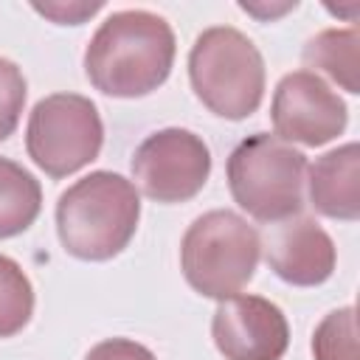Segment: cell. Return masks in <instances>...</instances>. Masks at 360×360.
<instances>
[{"label":"cell","instance_id":"cell-1","mask_svg":"<svg viewBox=\"0 0 360 360\" xmlns=\"http://www.w3.org/2000/svg\"><path fill=\"white\" fill-rule=\"evenodd\" d=\"M172 25L146 8L112 11L84 51L90 84L115 98H138L158 90L174 65Z\"/></svg>","mask_w":360,"mask_h":360},{"label":"cell","instance_id":"cell-2","mask_svg":"<svg viewBox=\"0 0 360 360\" xmlns=\"http://www.w3.org/2000/svg\"><path fill=\"white\" fill-rule=\"evenodd\" d=\"M138 219V188L115 172H90L62 191L56 202L59 242L70 256L84 262L118 256L135 236Z\"/></svg>","mask_w":360,"mask_h":360},{"label":"cell","instance_id":"cell-3","mask_svg":"<svg viewBox=\"0 0 360 360\" xmlns=\"http://www.w3.org/2000/svg\"><path fill=\"white\" fill-rule=\"evenodd\" d=\"M194 96L217 115L239 121L259 110L264 96V59L259 48L231 25L205 28L188 53Z\"/></svg>","mask_w":360,"mask_h":360},{"label":"cell","instance_id":"cell-4","mask_svg":"<svg viewBox=\"0 0 360 360\" xmlns=\"http://www.w3.org/2000/svg\"><path fill=\"white\" fill-rule=\"evenodd\" d=\"M262 239L236 211L217 208L197 217L180 242V267L191 290L205 298H231L256 273Z\"/></svg>","mask_w":360,"mask_h":360},{"label":"cell","instance_id":"cell-5","mask_svg":"<svg viewBox=\"0 0 360 360\" xmlns=\"http://www.w3.org/2000/svg\"><path fill=\"white\" fill-rule=\"evenodd\" d=\"M307 158L270 132H253L228 158L231 197L259 222H281L304 208Z\"/></svg>","mask_w":360,"mask_h":360},{"label":"cell","instance_id":"cell-6","mask_svg":"<svg viewBox=\"0 0 360 360\" xmlns=\"http://www.w3.org/2000/svg\"><path fill=\"white\" fill-rule=\"evenodd\" d=\"M104 124L96 104L79 93H53L34 104L25 146L31 160L51 177H68L98 158Z\"/></svg>","mask_w":360,"mask_h":360},{"label":"cell","instance_id":"cell-7","mask_svg":"<svg viewBox=\"0 0 360 360\" xmlns=\"http://www.w3.org/2000/svg\"><path fill=\"white\" fill-rule=\"evenodd\" d=\"M132 174L149 200L186 202L202 191L211 174L208 143L191 129H158L135 149Z\"/></svg>","mask_w":360,"mask_h":360},{"label":"cell","instance_id":"cell-8","mask_svg":"<svg viewBox=\"0 0 360 360\" xmlns=\"http://www.w3.org/2000/svg\"><path fill=\"white\" fill-rule=\"evenodd\" d=\"M270 118L276 138L287 143L323 146L346 129L349 112L343 98L318 73L292 70L273 93Z\"/></svg>","mask_w":360,"mask_h":360},{"label":"cell","instance_id":"cell-9","mask_svg":"<svg viewBox=\"0 0 360 360\" xmlns=\"http://www.w3.org/2000/svg\"><path fill=\"white\" fill-rule=\"evenodd\" d=\"M211 335L225 360H281L290 346L284 312L262 295H231L219 301Z\"/></svg>","mask_w":360,"mask_h":360},{"label":"cell","instance_id":"cell-10","mask_svg":"<svg viewBox=\"0 0 360 360\" xmlns=\"http://www.w3.org/2000/svg\"><path fill=\"white\" fill-rule=\"evenodd\" d=\"M264 259L270 270L295 287L323 284L335 270V242L312 217L273 222L264 233Z\"/></svg>","mask_w":360,"mask_h":360},{"label":"cell","instance_id":"cell-11","mask_svg":"<svg viewBox=\"0 0 360 360\" xmlns=\"http://www.w3.org/2000/svg\"><path fill=\"white\" fill-rule=\"evenodd\" d=\"M309 200L318 214L332 219L360 217V149L343 143L309 166Z\"/></svg>","mask_w":360,"mask_h":360},{"label":"cell","instance_id":"cell-12","mask_svg":"<svg viewBox=\"0 0 360 360\" xmlns=\"http://www.w3.org/2000/svg\"><path fill=\"white\" fill-rule=\"evenodd\" d=\"M304 62L307 68L326 73L346 93H360V31L354 25L315 34L304 45Z\"/></svg>","mask_w":360,"mask_h":360},{"label":"cell","instance_id":"cell-13","mask_svg":"<svg viewBox=\"0 0 360 360\" xmlns=\"http://www.w3.org/2000/svg\"><path fill=\"white\" fill-rule=\"evenodd\" d=\"M42 208L37 177L20 163L0 158V239L17 236L34 225Z\"/></svg>","mask_w":360,"mask_h":360},{"label":"cell","instance_id":"cell-14","mask_svg":"<svg viewBox=\"0 0 360 360\" xmlns=\"http://www.w3.org/2000/svg\"><path fill=\"white\" fill-rule=\"evenodd\" d=\"M34 312V287L22 267L0 253V338L17 335Z\"/></svg>","mask_w":360,"mask_h":360},{"label":"cell","instance_id":"cell-15","mask_svg":"<svg viewBox=\"0 0 360 360\" xmlns=\"http://www.w3.org/2000/svg\"><path fill=\"white\" fill-rule=\"evenodd\" d=\"M315 360H357V315L354 307L329 312L312 335Z\"/></svg>","mask_w":360,"mask_h":360},{"label":"cell","instance_id":"cell-16","mask_svg":"<svg viewBox=\"0 0 360 360\" xmlns=\"http://www.w3.org/2000/svg\"><path fill=\"white\" fill-rule=\"evenodd\" d=\"M22 104H25V76L11 59L0 56V141H6L17 129Z\"/></svg>","mask_w":360,"mask_h":360},{"label":"cell","instance_id":"cell-17","mask_svg":"<svg viewBox=\"0 0 360 360\" xmlns=\"http://www.w3.org/2000/svg\"><path fill=\"white\" fill-rule=\"evenodd\" d=\"M84 360H158L146 346L127 340V338H110L96 343Z\"/></svg>","mask_w":360,"mask_h":360},{"label":"cell","instance_id":"cell-18","mask_svg":"<svg viewBox=\"0 0 360 360\" xmlns=\"http://www.w3.org/2000/svg\"><path fill=\"white\" fill-rule=\"evenodd\" d=\"M34 8L39 11V14H45V17H51V20H56V22H68V25H76V22H82L84 17H90V14H96L98 8H101V3H76V6H62V3H34Z\"/></svg>","mask_w":360,"mask_h":360}]
</instances>
